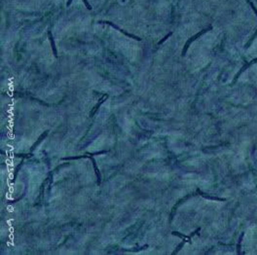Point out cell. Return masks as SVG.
Masks as SVG:
<instances>
[{"label":"cell","mask_w":257,"mask_h":255,"mask_svg":"<svg viewBox=\"0 0 257 255\" xmlns=\"http://www.w3.org/2000/svg\"><path fill=\"white\" fill-rule=\"evenodd\" d=\"M98 24H106V25H109V26H111V27L114 28V29H116V30H118L119 32H121L122 33H124L125 35H127V36H128V37H132V38H134V39H137V40H139V41H141V40H142L140 37H138V36H136V35H133V34H130V33L125 32V31H124V30H122V29H119L117 26H115L114 24L110 23V22H107V21H98Z\"/></svg>","instance_id":"1"},{"label":"cell","mask_w":257,"mask_h":255,"mask_svg":"<svg viewBox=\"0 0 257 255\" xmlns=\"http://www.w3.org/2000/svg\"><path fill=\"white\" fill-rule=\"evenodd\" d=\"M48 35L49 39H50L51 44H52V47H53V50H54V53H55V56H56V57H58V55H57V50H56V46H55V42H54V40H53V36H52V33H51V32H48Z\"/></svg>","instance_id":"2"},{"label":"cell","mask_w":257,"mask_h":255,"mask_svg":"<svg viewBox=\"0 0 257 255\" xmlns=\"http://www.w3.org/2000/svg\"><path fill=\"white\" fill-rule=\"evenodd\" d=\"M82 1H83V2H84V4H85V6H86V7H87V9H88V10H90V11H91V10H92V9H93V8H92V6H91V5H90V3H89V2H88V0H82Z\"/></svg>","instance_id":"3"},{"label":"cell","mask_w":257,"mask_h":255,"mask_svg":"<svg viewBox=\"0 0 257 255\" xmlns=\"http://www.w3.org/2000/svg\"><path fill=\"white\" fill-rule=\"evenodd\" d=\"M170 35H172V33H170V34H168V35H167V36H166V37H165V38H164V39H163V40H162V41H160V42H159V44H161V43H163V42H164V41H165V40H167V39H168V38H169V37H170Z\"/></svg>","instance_id":"4"}]
</instances>
